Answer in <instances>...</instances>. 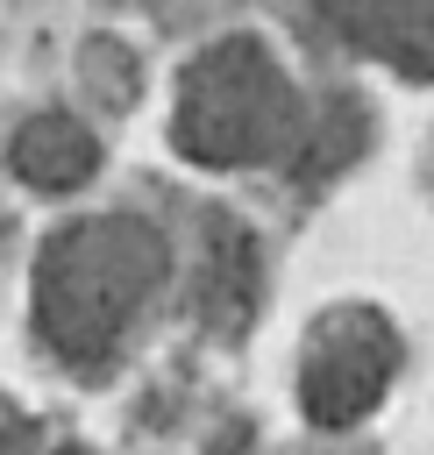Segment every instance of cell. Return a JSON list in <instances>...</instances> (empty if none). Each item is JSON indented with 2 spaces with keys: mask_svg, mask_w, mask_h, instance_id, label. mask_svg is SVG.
<instances>
[{
  "mask_svg": "<svg viewBox=\"0 0 434 455\" xmlns=\"http://www.w3.org/2000/svg\"><path fill=\"white\" fill-rule=\"evenodd\" d=\"M164 263H171L164 235L142 228L135 213L64 228L36 263V320H43L50 348L71 363H100L128 334L135 306L157 291Z\"/></svg>",
  "mask_w": 434,
  "mask_h": 455,
  "instance_id": "obj_1",
  "label": "cell"
},
{
  "mask_svg": "<svg viewBox=\"0 0 434 455\" xmlns=\"http://www.w3.org/2000/svg\"><path fill=\"white\" fill-rule=\"evenodd\" d=\"M299 128H306V114H299L292 78L270 64L263 43L235 36V43H213L185 71L171 135L192 164H256V156H285L299 142Z\"/></svg>",
  "mask_w": 434,
  "mask_h": 455,
  "instance_id": "obj_2",
  "label": "cell"
},
{
  "mask_svg": "<svg viewBox=\"0 0 434 455\" xmlns=\"http://www.w3.org/2000/svg\"><path fill=\"white\" fill-rule=\"evenodd\" d=\"M398 370V334L370 313V306H349L334 313L320 334H313V355H306V377H299V398L320 427H349L363 419L384 384Z\"/></svg>",
  "mask_w": 434,
  "mask_h": 455,
  "instance_id": "obj_3",
  "label": "cell"
},
{
  "mask_svg": "<svg viewBox=\"0 0 434 455\" xmlns=\"http://www.w3.org/2000/svg\"><path fill=\"white\" fill-rule=\"evenodd\" d=\"M14 171H21V185H36V192H71V185H85L92 178V164H100V142L71 121V114H36L21 135H14Z\"/></svg>",
  "mask_w": 434,
  "mask_h": 455,
  "instance_id": "obj_4",
  "label": "cell"
},
{
  "mask_svg": "<svg viewBox=\"0 0 434 455\" xmlns=\"http://www.w3.org/2000/svg\"><path fill=\"white\" fill-rule=\"evenodd\" d=\"M327 28L413 78H434V7H377V14L363 7V14H334Z\"/></svg>",
  "mask_w": 434,
  "mask_h": 455,
  "instance_id": "obj_5",
  "label": "cell"
},
{
  "mask_svg": "<svg viewBox=\"0 0 434 455\" xmlns=\"http://www.w3.org/2000/svg\"><path fill=\"white\" fill-rule=\"evenodd\" d=\"M249 299H256V249L228 220L213 235V256H206V320L213 327H242L249 320Z\"/></svg>",
  "mask_w": 434,
  "mask_h": 455,
  "instance_id": "obj_6",
  "label": "cell"
},
{
  "mask_svg": "<svg viewBox=\"0 0 434 455\" xmlns=\"http://www.w3.org/2000/svg\"><path fill=\"white\" fill-rule=\"evenodd\" d=\"M28 441H36V419H28L14 398H0V455H21Z\"/></svg>",
  "mask_w": 434,
  "mask_h": 455,
  "instance_id": "obj_7",
  "label": "cell"
},
{
  "mask_svg": "<svg viewBox=\"0 0 434 455\" xmlns=\"http://www.w3.org/2000/svg\"><path fill=\"white\" fill-rule=\"evenodd\" d=\"M206 455H249V434H242V427H235V434H221Z\"/></svg>",
  "mask_w": 434,
  "mask_h": 455,
  "instance_id": "obj_8",
  "label": "cell"
},
{
  "mask_svg": "<svg viewBox=\"0 0 434 455\" xmlns=\"http://www.w3.org/2000/svg\"><path fill=\"white\" fill-rule=\"evenodd\" d=\"M64 455H78V448H64Z\"/></svg>",
  "mask_w": 434,
  "mask_h": 455,
  "instance_id": "obj_9",
  "label": "cell"
}]
</instances>
